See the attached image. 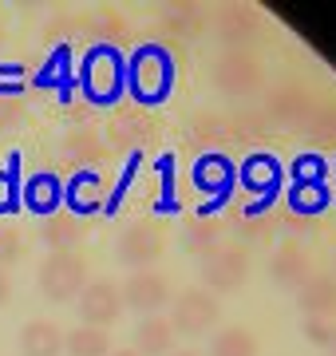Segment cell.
<instances>
[{"label":"cell","instance_id":"32","mask_svg":"<svg viewBox=\"0 0 336 356\" xmlns=\"http://www.w3.org/2000/svg\"><path fill=\"white\" fill-rule=\"evenodd\" d=\"M333 281H336V273H333Z\"/></svg>","mask_w":336,"mask_h":356},{"label":"cell","instance_id":"10","mask_svg":"<svg viewBox=\"0 0 336 356\" xmlns=\"http://www.w3.org/2000/svg\"><path fill=\"white\" fill-rule=\"evenodd\" d=\"M20 202H24L32 214H40V218L56 214L60 202H64V182H60L52 170H40V175H32L24 186H20Z\"/></svg>","mask_w":336,"mask_h":356},{"label":"cell","instance_id":"29","mask_svg":"<svg viewBox=\"0 0 336 356\" xmlns=\"http://www.w3.org/2000/svg\"><path fill=\"white\" fill-rule=\"evenodd\" d=\"M328 353H333V356H336V332H333V344H328Z\"/></svg>","mask_w":336,"mask_h":356},{"label":"cell","instance_id":"26","mask_svg":"<svg viewBox=\"0 0 336 356\" xmlns=\"http://www.w3.org/2000/svg\"><path fill=\"white\" fill-rule=\"evenodd\" d=\"M16 178H12V170H4V175H0V214H8V210H16V202H20V198H16Z\"/></svg>","mask_w":336,"mask_h":356},{"label":"cell","instance_id":"6","mask_svg":"<svg viewBox=\"0 0 336 356\" xmlns=\"http://www.w3.org/2000/svg\"><path fill=\"white\" fill-rule=\"evenodd\" d=\"M162 245H167L162 229L151 226V222H135V226H127L123 234H119L115 254H119L123 266H131L135 273H139V269L155 266V257H162Z\"/></svg>","mask_w":336,"mask_h":356},{"label":"cell","instance_id":"5","mask_svg":"<svg viewBox=\"0 0 336 356\" xmlns=\"http://www.w3.org/2000/svg\"><path fill=\"white\" fill-rule=\"evenodd\" d=\"M249 277V254L242 245H214L206 257H202V281H206V293H233L242 289Z\"/></svg>","mask_w":336,"mask_h":356},{"label":"cell","instance_id":"12","mask_svg":"<svg viewBox=\"0 0 336 356\" xmlns=\"http://www.w3.org/2000/svg\"><path fill=\"white\" fill-rule=\"evenodd\" d=\"M309 257H305V250L301 245H281L277 254L269 257V277H273V285H281V289H293L297 293L305 281H309Z\"/></svg>","mask_w":336,"mask_h":356},{"label":"cell","instance_id":"1","mask_svg":"<svg viewBox=\"0 0 336 356\" xmlns=\"http://www.w3.org/2000/svg\"><path fill=\"white\" fill-rule=\"evenodd\" d=\"M83 95L91 103H111L119 99L123 91V79H127V64L111 44H95V48L83 56Z\"/></svg>","mask_w":336,"mask_h":356},{"label":"cell","instance_id":"31","mask_svg":"<svg viewBox=\"0 0 336 356\" xmlns=\"http://www.w3.org/2000/svg\"><path fill=\"white\" fill-rule=\"evenodd\" d=\"M111 356H139V353H111Z\"/></svg>","mask_w":336,"mask_h":356},{"label":"cell","instance_id":"18","mask_svg":"<svg viewBox=\"0 0 336 356\" xmlns=\"http://www.w3.org/2000/svg\"><path fill=\"white\" fill-rule=\"evenodd\" d=\"M64 353L67 356H111V337L107 329H91V325H79L64 337Z\"/></svg>","mask_w":336,"mask_h":356},{"label":"cell","instance_id":"13","mask_svg":"<svg viewBox=\"0 0 336 356\" xmlns=\"http://www.w3.org/2000/svg\"><path fill=\"white\" fill-rule=\"evenodd\" d=\"M40 238L44 245L52 250V254H72L83 238V222L76 214H67V210H56V214L44 218V226H40Z\"/></svg>","mask_w":336,"mask_h":356},{"label":"cell","instance_id":"16","mask_svg":"<svg viewBox=\"0 0 336 356\" xmlns=\"http://www.w3.org/2000/svg\"><path fill=\"white\" fill-rule=\"evenodd\" d=\"M174 348V329L167 317H142L135 329V353L139 356H170Z\"/></svg>","mask_w":336,"mask_h":356},{"label":"cell","instance_id":"3","mask_svg":"<svg viewBox=\"0 0 336 356\" xmlns=\"http://www.w3.org/2000/svg\"><path fill=\"white\" fill-rule=\"evenodd\" d=\"M218 297L206 289H186L182 297H170V329L174 337H202L218 321Z\"/></svg>","mask_w":336,"mask_h":356},{"label":"cell","instance_id":"7","mask_svg":"<svg viewBox=\"0 0 336 356\" xmlns=\"http://www.w3.org/2000/svg\"><path fill=\"white\" fill-rule=\"evenodd\" d=\"M123 305L142 313V317H158V309L170 305V281L155 269H139V273H131L127 285H123Z\"/></svg>","mask_w":336,"mask_h":356},{"label":"cell","instance_id":"28","mask_svg":"<svg viewBox=\"0 0 336 356\" xmlns=\"http://www.w3.org/2000/svg\"><path fill=\"white\" fill-rule=\"evenodd\" d=\"M8 297H12V281H8V273L0 269V309L8 305Z\"/></svg>","mask_w":336,"mask_h":356},{"label":"cell","instance_id":"30","mask_svg":"<svg viewBox=\"0 0 336 356\" xmlns=\"http://www.w3.org/2000/svg\"><path fill=\"white\" fill-rule=\"evenodd\" d=\"M170 356H202V353H170Z\"/></svg>","mask_w":336,"mask_h":356},{"label":"cell","instance_id":"14","mask_svg":"<svg viewBox=\"0 0 336 356\" xmlns=\"http://www.w3.org/2000/svg\"><path fill=\"white\" fill-rule=\"evenodd\" d=\"M194 186L202 194H214V198H226L233 186V166L226 154H202L194 163Z\"/></svg>","mask_w":336,"mask_h":356},{"label":"cell","instance_id":"24","mask_svg":"<svg viewBox=\"0 0 336 356\" xmlns=\"http://www.w3.org/2000/svg\"><path fill=\"white\" fill-rule=\"evenodd\" d=\"M301 332H305V341H309V344H317V348H328L336 329L328 325V321H321V317H305V321H301Z\"/></svg>","mask_w":336,"mask_h":356},{"label":"cell","instance_id":"15","mask_svg":"<svg viewBox=\"0 0 336 356\" xmlns=\"http://www.w3.org/2000/svg\"><path fill=\"white\" fill-rule=\"evenodd\" d=\"M242 186L249 194H273L281 186V163L273 154H249L242 163Z\"/></svg>","mask_w":336,"mask_h":356},{"label":"cell","instance_id":"20","mask_svg":"<svg viewBox=\"0 0 336 356\" xmlns=\"http://www.w3.org/2000/svg\"><path fill=\"white\" fill-rule=\"evenodd\" d=\"M289 206L297 214H321L324 206H328V191H324L321 182H297L293 194H289Z\"/></svg>","mask_w":336,"mask_h":356},{"label":"cell","instance_id":"19","mask_svg":"<svg viewBox=\"0 0 336 356\" xmlns=\"http://www.w3.org/2000/svg\"><path fill=\"white\" fill-rule=\"evenodd\" d=\"M210 356H258V337L249 329H221L210 344Z\"/></svg>","mask_w":336,"mask_h":356},{"label":"cell","instance_id":"9","mask_svg":"<svg viewBox=\"0 0 336 356\" xmlns=\"http://www.w3.org/2000/svg\"><path fill=\"white\" fill-rule=\"evenodd\" d=\"M119 313H123V297L111 281H91L83 285L79 293V317L87 321L91 329H107V325H115Z\"/></svg>","mask_w":336,"mask_h":356},{"label":"cell","instance_id":"8","mask_svg":"<svg viewBox=\"0 0 336 356\" xmlns=\"http://www.w3.org/2000/svg\"><path fill=\"white\" fill-rule=\"evenodd\" d=\"M214 83L226 95H237L242 99V95L261 88V64L253 56H246V51H226L218 60V67H214Z\"/></svg>","mask_w":336,"mask_h":356},{"label":"cell","instance_id":"22","mask_svg":"<svg viewBox=\"0 0 336 356\" xmlns=\"http://www.w3.org/2000/svg\"><path fill=\"white\" fill-rule=\"evenodd\" d=\"M218 40H226V44H246V40H258L253 36V20H249V13H226L221 16V36Z\"/></svg>","mask_w":336,"mask_h":356},{"label":"cell","instance_id":"2","mask_svg":"<svg viewBox=\"0 0 336 356\" xmlns=\"http://www.w3.org/2000/svg\"><path fill=\"white\" fill-rule=\"evenodd\" d=\"M36 281H40V289H44L48 301L67 305V301H76L79 293H83V285H87V266H83V257H76V254H52V257H44Z\"/></svg>","mask_w":336,"mask_h":356},{"label":"cell","instance_id":"21","mask_svg":"<svg viewBox=\"0 0 336 356\" xmlns=\"http://www.w3.org/2000/svg\"><path fill=\"white\" fill-rule=\"evenodd\" d=\"M64 198H72L76 210H95V206H99V178L95 175H79L76 182L64 191Z\"/></svg>","mask_w":336,"mask_h":356},{"label":"cell","instance_id":"25","mask_svg":"<svg viewBox=\"0 0 336 356\" xmlns=\"http://www.w3.org/2000/svg\"><path fill=\"white\" fill-rule=\"evenodd\" d=\"M20 250H24V242H20V234L8 226H0V269L12 266L16 257H20Z\"/></svg>","mask_w":336,"mask_h":356},{"label":"cell","instance_id":"27","mask_svg":"<svg viewBox=\"0 0 336 356\" xmlns=\"http://www.w3.org/2000/svg\"><path fill=\"white\" fill-rule=\"evenodd\" d=\"M321 159H309V154L297 159V182H321Z\"/></svg>","mask_w":336,"mask_h":356},{"label":"cell","instance_id":"17","mask_svg":"<svg viewBox=\"0 0 336 356\" xmlns=\"http://www.w3.org/2000/svg\"><path fill=\"white\" fill-rule=\"evenodd\" d=\"M64 348V337L52 321H28L20 329V353L24 356H60Z\"/></svg>","mask_w":336,"mask_h":356},{"label":"cell","instance_id":"11","mask_svg":"<svg viewBox=\"0 0 336 356\" xmlns=\"http://www.w3.org/2000/svg\"><path fill=\"white\" fill-rule=\"evenodd\" d=\"M297 305L305 317H336V281L333 273H309V281L297 289Z\"/></svg>","mask_w":336,"mask_h":356},{"label":"cell","instance_id":"4","mask_svg":"<svg viewBox=\"0 0 336 356\" xmlns=\"http://www.w3.org/2000/svg\"><path fill=\"white\" fill-rule=\"evenodd\" d=\"M127 79L142 103H158L170 88V56L162 48H139V56L127 64Z\"/></svg>","mask_w":336,"mask_h":356},{"label":"cell","instance_id":"23","mask_svg":"<svg viewBox=\"0 0 336 356\" xmlns=\"http://www.w3.org/2000/svg\"><path fill=\"white\" fill-rule=\"evenodd\" d=\"M182 245H186V250H194V254H202V257H206L210 250L218 245V226H210V222H198V226L190 229L186 238H182Z\"/></svg>","mask_w":336,"mask_h":356}]
</instances>
